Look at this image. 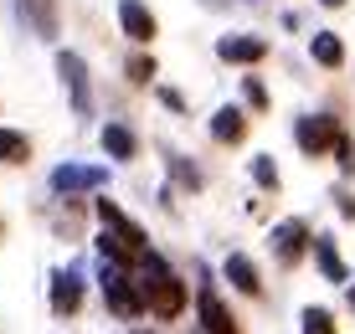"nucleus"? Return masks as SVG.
<instances>
[{
    "mask_svg": "<svg viewBox=\"0 0 355 334\" xmlns=\"http://www.w3.org/2000/svg\"><path fill=\"white\" fill-rule=\"evenodd\" d=\"M329 150H335L340 170H355V150H350V139H345V134H335V144H329Z\"/></svg>",
    "mask_w": 355,
    "mask_h": 334,
    "instance_id": "20",
    "label": "nucleus"
},
{
    "mask_svg": "<svg viewBox=\"0 0 355 334\" xmlns=\"http://www.w3.org/2000/svg\"><path fill=\"white\" fill-rule=\"evenodd\" d=\"M103 180H108L103 165H57L52 170V191H62V195H72V191H98Z\"/></svg>",
    "mask_w": 355,
    "mask_h": 334,
    "instance_id": "3",
    "label": "nucleus"
},
{
    "mask_svg": "<svg viewBox=\"0 0 355 334\" xmlns=\"http://www.w3.org/2000/svg\"><path fill=\"white\" fill-rule=\"evenodd\" d=\"M103 299H108V308H114L119 319H139V314H144L139 283H129L119 267H103Z\"/></svg>",
    "mask_w": 355,
    "mask_h": 334,
    "instance_id": "2",
    "label": "nucleus"
},
{
    "mask_svg": "<svg viewBox=\"0 0 355 334\" xmlns=\"http://www.w3.org/2000/svg\"><path fill=\"white\" fill-rule=\"evenodd\" d=\"M196 308H201V329H206V334H237V319L227 314V304L216 299L211 288H201V299H196Z\"/></svg>",
    "mask_w": 355,
    "mask_h": 334,
    "instance_id": "9",
    "label": "nucleus"
},
{
    "mask_svg": "<svg viewBox=\"0 0 355 334\" xmlns=\"http://www.w3.org/2000/svg\"><path fill=\"white\" fill-rule=\"evenodd\" d=\"M320 6H329V10H335V6H345V0H320Z\"/></svg>",
    "mask_w": 355,
    "mask_h": 334,
    "instance_id": "25",
    "label": "nucleus"
},
{
    "mask_svg": "<svg viewBox=\"0 0 355 334\" xmlns=\"http://www.w3.org/2000/svg\"><path fill=\"white\" fill-rule=\"evenodd\" d=\"M129 78H134V82H150V78H155V62H150V57H134V62H129Z\"/></svg>",
    "mask_w": 355,
    "mask_h": 334,
    "instance_id": "21",
    "label": "nucleus"
},
{
    "mask_svg": "<svg viewBox=\"0 0 355 334\" xmlns=\"http://www.w3.org/2000/svg\"><path fill=\"white\" fill-rule=\"evenodd\" d=\"M252 180L268 185V191H278V165H273L268 155H258V159H252Z\"/></svg>",
    "mask_w": 355,
    "mask_h": 334,
    "instance_id": "19",
    "label": "nucleus"
},
{
    "mask_svg": "<svg viewBox=\"0 0 355 334\" xmlns=\"http://www.w3.org/2000/svg\"><path fill=\"white\" fill-rule=\"evenodd\" d=\"M144 267H150V273H144V283H139V293H144V304L155 308V314L160 319H175L180 308H186V283H180L175 273H170V267L160 263V257H139Z\"/></svg>",
    "mask_w": 355,
    "mask_h": 334,
    "instance_id": "1",
    "label": "nucleus"
},
{
    "mask_svg": "<svg viewBox=\"0 0 355 334\" xmlns=\"http://www.w3.org/2000/svg\"><path fill=\"white\" fill-rule=\"evenodd\" d=\"M103 150L114 159H134V155H139V139H134L124 123H103Z\"/></svg>",
    "mask_w": 355,
    "mask_h": 334,
    "instance_id": "15",
    "label": "nucleus"
},
{
    "mask_svg": "<svg viewBox=\"0 0 355 334\" xmlns=\"http://www.w3.org/2000/svg\"><path fill=\"white\" fill-rule=\"evenodd\" d=\"M78 304H83V278L78 273H57L52 278V308L57 314H72Z\"/></svg>",
    "mask_w": 355,
    "mask_h": 334,
    "instance_id": "12",
    "label": "nucleus"
},
{
    "mask_svg": "<svg viewBox=\"0 0 355 334\" xmlns=\"http://www.w3.org/2000/svg\"><path fill=\"white\" fill-rule=\"evenodd\" d=\"M134 334H144V329H134Z\"/></svg>",
    "mask_w": 355,
    "mask_h": 334,
    "instance_id": "27",
    "label": "nucleus"
},
{
    "mask_svg": "<svg viewBox=\"0 0 355 334\" xmlns=\"http://www.w3.org/2000/svg\"><path fill=\"white\" fill-rule=\"evenodd\" d=\"M21 16H26V26L36 36H46V42L57 36V6L52 0H21Z\"/></svg>",
    "mask_w": 355,
    "mask_h": 334,
    "instance_id": "11",
    "label": "nucleus"
},
{
    "mask_svg": "<svg viewBox=\"0 0 355 334\" xmlns=\"http://www.w3.org/2000/svg\"><path fill=\"white\" fill-rule=\"evenodd\" d=\"M304 247H309V231H304V221H278L273 227V252H278V263H299L304 257Z\"/></svg>",
    "mask_w": 355,
    "mask_h": 334,
    "instance_id": "7",
    "label": "nucleus"
},
{
    "mask_svg": "<svg viewBox=\"0 0 355 334\" xmlns=\"http://www.w3.org/2000/svg\"><path fill=\"white\" fill-rule=\"evenodd\" d=\"M242 134H248V118H242V108H222V114L211 118V139H216V144H237Z\"/></svg>",
    "mask_w": 355,
    "mask_h": 334,
    "instance_id": "14",
    "label": "nucleus"
},
{
    "mask_svg": "<svg viewBox=\"0 0 355 334\" xmlns=\"http://www.w3.org/2000/svg\"><path fill=\"white\" fill-rule=\"evenodd\" d=\"M175 180H180V185H191V191H196V185H201V175H196L191 165H180V159H175Z\"/></svg>",
    "mask_w": 355,
    "mask_h": 334,
    "instance_id": "23",
    "label": "nucleus"
},
{
    "mask_svg": "<svg viewBox=\"0 0 355 334\" xmlns=\"http://www.w3.org/2000/svg\"><path fill=\"white\" fill-rule=\"evenodd\" d=\"M216 57L222 62H242V67H252V62L268 57V42L263 36H222L216 42Z\"/></svg>",
    "mask_w": 355,
    "mask_h": 334,
    "instance_id": "8",
    "label": "nucleus"
},
{
    "mask_svg": "<svg viewBox=\"0 0 355 334\" xmlns=\"http://www.w3.org/2000/svg\"><path fill=\"white\" fill-rule=\"evenodd\" d=\"M222 273L232 278V288H237V293H248V299H258V293H263V283H258V267H252L242 252H232V257H227V267H222Z\"/></svg>",
    "mask_w": 355,
    "mask_h": 334,
    "instance_id": "10",
    "label": "nucleus"
},
{
    "mask_svg": "<svg viewBox=\"0 0 355 334\" xmlns=\"http://www.w3.org/2000/svg\"><path fill=\"white\" fill-rule=\"evenodd\" d=\"M350 304H355V283H350Z\"/></svg>",
    "mask_w": 355,
    "mask_h": 334,
    "instance_id": "26",
    "label": "nucleus"
},
{
    "mask_svg": "<svg viewBox=\"0 0 355 334\" xmlns=\"http://www.w3.org/2000/svg\"><path fill=\"white\" fill-rule=\"evenodd\" d=\"M119 26H124L129 42H155V16H150V6H139V0H119Z\"/></svg>",
    "mask_w": 355,
    "mask_h": 334,
    "instance_id": "5",
    "label": "nucleus"
},
{
    "mask_svg": "<svg viewBox=\"0 0 355 334\" xmlns=\"http://www.w3.org/2000/svg\"><path fill=\"white\" fill-rule=\"evenodd\" d=\"M57 72H62L67 88H72V108H78V114H93V93H88V67H83V57L78 52H57Z\"/></svg>",
    "mask_w": 355,
    "mask_h": 334,
    "instance_id": "4",
    "label": "nucleus"
},
{
    "mask_svg": "<svg viewBox=\"0 0 355 334\" xmlns=\"http://www.w3.org/2000/svg\"><path fill=\"white\" fill-rule=\"evenodd\" d=\"M119 216H124V211H119L114 201H98V221H103V227H108V221H119Z\"/></svg>",
    "mask_w": 355,
    "mask_h": 334,
    "instance_id": "24",
    "label": "nucleus"
},
{
    "mask_svg": "<svg viewBox=\"0 0 355 334\" xmlns=\"http://www.w3.org/2000/svg\"><path fill=\"white\" fill-rule=\"evenodd\" d=\"M309 57L320 62V67H340V62H345V42H340L335 31H314L309 36Z\"/></svg>",
    "mask_w": 355,
    "mask_h": 334,
    "instance_id": "13",
    "label": "nucleus"
},
{
    "mask_svg": "<svg viewBox=\"0 0 355 334\" xmlns=\"http://www.w3.org/2000/svg\"><path fill=\"white\" fill-rule=\"evenodd\" d=\"M248 103H252V108H268V93H263L258 78H248Z\"/></svg>",
    "mask_w": 355,
    "mask_h": 334,
    "instance_id": "22",
    "label": "nucleus"
},
{
    "mask_svg": "<svg viewBox=\"0 0 355 334\" xmlns=\"http://www.w3.org/2000/svg\"><path fill=\"white\" fill-rule=\"evenodd\" d=\"M26 155H31L26 134H16V129H0V159H6V165H21Z\"/></svg>",
    "mask_w": 355,
    "mask_h": 334,
    "instance_id": "16",
    "label": "nucleus"
},
{
    "mask_svg": "<svg viewBox=\"0 0 355 334\" xmlns=\"http://www.w3.org/2000/svg\"><path fill=\"white\" fill-rule=\"evenodd\" d=\"M304 334H335L329 308H304Z\"/></svg>",
    "mask_w": 355,
    "mask_h": 334,
    "instance_id": "18",
    "label": "nucleus"
},
{
    "mask_svg": "<svg viewBox=\"0 0 355 334\" xmlns=\"http://www.w3.org/2000/svg\"><path fill=\"white\" fill-rule=\"evenodd\" d=\"M314 252H320V267H324V278L345 283V267H340V257H335V247H329V237H314Z\"/></svg>",
    "mask_w": 355,
    "mask_h": 334,
    "instance_id": "17",
    "label": "nucleus"
},
{
    "mask_svg": "<svg viewBox=\"0 0 355 334\" xmlns=\"http://www.w3.org/2000/svg\"><path fill=\"white\" fill-rule=\"evenodd\" d=\"M335 118L329 114H320V118H299V129H293V139H299V150H309V155H320V150H329L335 144Z\"/></svg>",
    "mask_w": 355,
    "mask_h": 334,
    "instance_id": "6",
    "label": "nucleus"
}]
</instances>
